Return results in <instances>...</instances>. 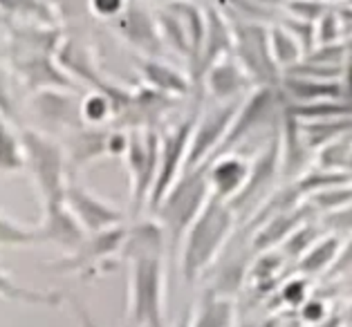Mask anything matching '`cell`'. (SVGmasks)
<instances>
[{"label": "cell", "instance_id": "22", "mask_svg": "<svg viewBox=\"0 0 352 327\" xmlns=\"http://www.w3.org/2000/svg\"><path fill=\"white\" fill-rule=\"evenodd\" d=\"M334 249H337V245H334V243H325L321 247H316L314 251L303 260V269L305 271H319V269H323V267L330 262V258L334 256Z\"/></svg>", "mask_w": 352, "mask_h": 327}, {"label": "cell", "instance_id": "18", "mask_svg": "<svg viewBox=\"0 0 352 327\" xmlns=\"http://www.w3.org/2000/svg\"><path fill=\"white\" fill-rule=\"evenodd\" d=\"M41 245L36 227H25L0 213V249L5 247H32Z\"/></svg>", "mask_w": 352, "mask_h": 327}, {"label": "cell", "instance_id": "23", "mask_svg": "<svg viewBox=\"0 0 352 327\" xmlns=\"http://www.w3.org/2000/svg\"><path fill=\"white\" fill-rule=\"evenodd\" d=\"M72 307H74V316L79 318V325L81 327H97L94 325V321L90 318V314H88V309H85L79 300H72Z\"/></svg>", "mask_w": 352, "mask_h": 327}, {"label": "cell", "instance_id": "13", "mask_svg": "<svg viewBox=\"0 0 352 327\" xmlns=\"http://www.w3.org/2000/svg\"><path fill=\"white\" fill-rule=\"evenodd\" d=\"M0 298L12 300V303H23V305H43V307H56L61 305L63 296L58 291H38L23 287L19 282L10 278V273L3 271L0 267Z\"/></svg>", "mask_w": 352, "mask_h": 327}, {"label": "cell", "instance_id": "15", "mask_svg": "<svg viewBox=\"0 0 352 327\" xmlns=\"http://www.w3.org/2000/svg\"><path fill=\"white\" fill-rule=\"evenodd\" d=\"M25 170V153L19 131L5 119H0V173L16 175Z\"/></svg>", "mask_w": 352, "mask_h": 327}, {"label": "cell", "instance_id": "11", "mask_svg": "<svg viewBox=\"0 0 352 327\" xmlns=\"http://www.w3.org/2000/svg\"><path fill=\"white\" fill-rule=\"evenodd\" d=\"M148 16L151 14L140 3H128L126 12L115 21V25L128 43H133L148 58H155V54L162 52V36L157 32V23L151 21Z\"/></svg>", "mask_w": 352, "mask_h": 327}, {"label": "cell", "instance_id": "10", "mask_svg": "<svg viewBox=\"0 0 352 327\" xmlns=\"http://www.w3.org/2000/svg\"><path fill=\"white\" fill-rule=\"evenodd\" d=\"M36 231H38L41 243L58 247L63 251V256L72 253L85 240V236H88L83 231V227L76 222L74 215L70 213V209L65 206V202L43 209V218Z\"/></svg>", "mask_w": 352, "mask_h": 327}, {"label": "cell", "instance_id": "6", "mask_svg": "<svg viewBox=\"0 0 352 327\" xmlns=\"http://www.w3.org/2000/svg\"><path fill=\"white\" fill-rule=\"evenodd\" d=\"M65 206L83 227L85 234H99L113 227H122L126 215L110 202L101 200L88 186H83L76 177H70L65 188Z\"/></svg>", "mask_w": 352, "mask_h": 327}, {"label": "cell", "instance_id": "3", "mask_svg": "<svg viewBox=\"0 0 352 327\" xmlns=\"http://www.w3.org/2000/svg\"><path fill=\"white\" fill-rule=\"evenodd\" d=\"M204 195H207L204 179L197 173V168H188L177 177V182L168 188L164 200L151 211V213H155L157 225L164 231L170 260H175L179 256L186 231L191 229L195 218L204 209Z\"/></svg>", "mask_w": 352, "mask_h": 327}, {"label": "cell", "instance_id": "8", "mask_svg": "<svg viewBox=\"0 0 352 327\" xmlns=\"http://www.w3.org/2000/svg\"><path fill=\"white\" fill-rule=\"evenodd\" d=\"M191 133H193L191 122L179 124L166 135L160 133V166H157L155 186H153V193H151L148 211H153L164 200L168 188L177 182L179 175H182V168L186 164V146L191 142Z\"/></svg>", "mask_w": 352, "mask_h": 327}, {"label": "cell", "instance_id": "19", "mask_svg": "<svg viewBox=\"0 0 352 327\" xmlns=\"http://www.w3.org/2000/svg\"><path fill=\"white\" fill-rule=\"evenodd\" d=\"M243 177H245L243 164L231 159V161H222V164H218L216 168H213L211 184L216 186L218 193H231L240 184V179H243Z\"/></svg>", "mask_w": 352, "mask_h": 327}, {"label": "cell", "instance_id": "21", "mask_svg": "<svg viewBox=\"0 0 352 327\" xmlns=\"http://www.w3.org/2000/svg\"><path fill=\"white\" fill-rule=\"evenodd\" d=\"M0 119L14 124L16 122V108H14V97L10 90V83H7V74L0 67Z\"/></svg>", "mask_w": 352, "mask_h": 327}, {"label": "cell", "instance_id": "4", "mask_svg": "<svg viewBox=\"0 0 352 327\" xmlns=\"http://www.w3.org/2000/svg\"><path fill=\"white\" fill-rule=\"evenodd\" d=\"M124 166L131 186L133 215L148 209L153 186H155L160 166V131L155 128H135L128 133V146L124 153Z\"/></svg>", "mask_w": 352, "mask_h": 327}, {"label": "cell", "instance_id": "16", "mask_svg": "<svg viewBox=\"0 0 352 327\" xmlns=\"http://www.w3.org/2000/svg\"><path fill=\"white\" fill-rule=\"evenodd\" d=\"M79 117L83 126L92 128H108L115 119V103L110 94L104 90H92L79 101Z\"/></svg>", "mask_w": 352, "mask_h": 327}, {"label": "cell", "instance_id": "9", "mask_svg": "<svg viewBox=\"0 0 352 327\" xmlns=\"http://www.w3.org/2000/svg\"><path fill=\"white\" fill-rule=\"evenodd\" d=\"M108 135L110 128H92L83 124L67 131L63 150L70 177H76L79 170L92 164L94 159L108 157Z\"/></svg>", "mask_w": 352, "mask_h": 327}, {"label": "cell", "instance_id": "24", "mask_svg": "<svg viewBox=\"0 0 352 327\" xmlns=\"http://www.w3.org/2000/svg\"><path fill=\"white\" fill-rule=\"evenodd\" d=\"M177 327H191V314L186 312L182 318H179V325H177Z\"/></svg>", "mask_w": 352, "mask_h": 327}, {"label": "cell", "instance_id": "5", "mask_svg": "<svg viewBox=\"0 0 352 327\" xmlns=\"http://www.w3.org/2000/svg\"><path fill=\"white\" fill-rule=\"evenodd\" d=\"M229 231V215L218 204H207L186 231L182 243V273L193 282L216 258Z\"/></svg>", "mask_w": 352, "mask_h": 327}, {"label": "cell", "instance_id": "17", "mask_svg": "<svg viewBox=\"0 0 352 327\" xmlns=\"http://www.w3.org/2000/svg\"><path fill=\"white\" fill-rule=\"evenodd\" d=\"M191 327H234V305H231V300L209 294L200 305L197 316H191Z\"/></svg>", "mask_w": 352, "mask_h": 327}, {"label": "cell", "instance_id": "2", "mask_svg": "<svg viewBox=\"0 0 352 327\" xmlns=\"http://www.w3.org/2000/svg\"><path fill=\"white\" fill-rule=\"evenodd\" d=\"M19 135L25 153V170L36 186L41 206L47 209V206L63 204L65 188L70 182L63 144L34 128H19Z\"/></svg>", "mask_w": 352, "mask_h": 327}, {"label": "cell", "instance_id": "1", "mask_svg": "<svg viewBox=\"0 0 352 327\" xmlns=\"http://www.w3.org/2000/svg\"><path fill=\"white\" fill-rule=\"evenodd\" d=\"M128 262V312L140 327H166L164 323V253L124 251Z\"/></svg>", "mask_w": 352, "mask_h": 327}, {"label": "cell", "instance_id": "25", "mask_svg": "<svg viewBox=\"0 0 352 327\" xmlns=\"http://www.w3.org/2000/svg\"><path fill=\"white\" fill-rule=\"evenodd\" d=\"M47 7H56V5H63V3H67V0H43Z\"/></svg>", "mask_w": 352, "mask_h": 327}, {"label": "cell", "instance_id": "12", "mask_svg": "<svg viewBox=\"0 0 352 327\" xmlns=\"http://www.w3.org/2000/svg\"><path fill=\"white\" fill-rule=\"evenodd\" d=\"M34 110L38 113L43 122L61 126L63 131L81 126L79 117V101H74L63 90H41L34 94Z\"/></svg>", "mask_w": 352, "mask_h": 327}, {"label": "cell", "instance_id": "7", "mask_svg": "<svg viewBox=\"0 0 352 327\" xmlns=\"http://www.w3.org/2000/svg\"><path fill=\"white\" fill-rule=\"evenodd\" d=\"M124 240H126L124 225L113 227L108 231H99V234H88L72 253H65L50 267H54V269L61 273H76V271L81 273V271L97 269V267L108 262L113 256L122 253Z\"/></svg>", "mask_w": 352, "mask_h": 327}, {"label": "cell", "instance_id": "20", "mask_svg": "<svg viewBox=\"0 0 352 327\" xmlns=\"http://www.w3.org/2000/svg\"><path fill=\"white\" fill-rule=\"evenodd\" d=\"M131 0H88V10L104 21H117L126 12Z\"/></svg>", "mask_w": 352, "mask_h": 327}, {"label": "cell", "instance_id": "14", "mask_svg": "<svg viewBox=\"0 0 352 327\" xmlns=\"http://www.w3.org/2000/svg\"><path fill=\"white\" fill-rule=\"evenodd\" d=\"M137 67H140V74L144 76L146 85H148V90L153 92H164V94H170V92H184V81L182 76H179L173 67L168 65H162V61H157V58H142L140 63H137Z\"/></svg>", "mask_w": 352, "mask_h": 327}]
</instances>
